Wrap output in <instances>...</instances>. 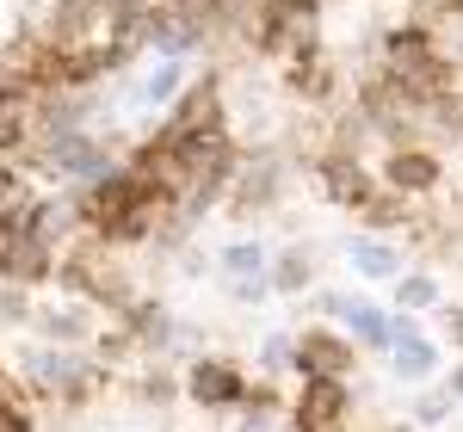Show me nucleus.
<instances>
[{
	"label": "nucleus",
	"instance_id": "nucleus-5",
	"mask_svg": "<svg viewBox=\"0 0 463 432\" xmlns=\"http://www.w3.org/2000/svg\"><path fill=\"white\" fill-rule=\"evenodd\" d=\"M346 420H353V383L303 377V390L290 401V427L297 432H346Z\"/></svg>",
	"mask_w": 463,
	"mask_h": 432
},
{
	"label": "nucleus",
	"instance_id": "nucleus-26",
	"mask_svg": "<svg viewBox=\"0 0 463 432\" xmlns=\"http://www.w3.org/2000/svg\"><path fill=\"white\" fill-rule=\"evenodd\" d=\"M451 408H458V401L445 396V390H432V396H420V401H414V427H439V420H445Z\"/></svg>",
	"mask_w": 463,
	"mask_h": 432
},
{
	"label": "nucleus",
	"instance_id": "nucleus-12",
	"mask_svg": "<svg viewBox=\"0 0 463 432\" xmlns=\"http://www.w3.org/2000/svg\"><path fill=\"white\" fill-rule=\"evenodd\" d=\"M266 278H272V296H309L321 278V253L309 241H290L266 259Z\"/></svg>",
	"mask_w": 463,
	"mask_h": 432
},
{
	"label": "nucleus",
	"instance_id": "nucleus-20",
	"mask_svg": "<svg viewBox=\"0 0 463 432\" xmlns=\"http://www.w3.org/2000/svg\"><path fill=\"white\" fill-rule=\"evenodd\" d=\"M32 322H37V296L25 285L0 278V327H32Z\"/></svg>",
	"mask_w": 463,
	"mask_h": 432
},
{
	"label": "nucleus",
	"instance_id": "nucleus-28",
	"mask_svg": "<svg viewBox=\"0 0 463 432\" xmlns=\"http://www.w3.org/2000/svg\"><path fill=\"white\" fill-rule=\"evenodd\" d=\"M229 290H235V303H266L272 296V278L260 272V278H241V285H229Z\"/></svg>",
	"mask_w": 463,
	"mask_h": 432
},
{
	"label": "nucleus",
	"instance_id": "nucleus-33",
	"mask_svg": "<svg viewBox=\"0 0 463 432\" xmlns=\"http://www.w3.org/2000/svg\"><path fill=\"white\" fill-rule=\"evenodd\" d=\"M383 432H414V427H383Z\"/></svg>",
	"mask_w": 463,
	"mask_h": 432
},
{
	"label": "nucleus",
	"instance_id": "nucleus-9",
	"mask_svg": "<svg viewBox=\"0 0 463 432\" xmlns=\"http://www.w3.org/2000/svg\"><path fill=\"white\" fill-rule=\"evenodd\" d=\"M32 327L43 333V346H62V352H87V346L99 340V309H93V303H74V296H62V303H43Z\"/></svg>",
	"mask_w": 463,
	"mask_h": 432
},
{
	"label": "nucleus",
	"instance_id": "nucleus-16",
	"mask_svg": "<svg viewBox=\"0 0 463 432\" xmlns=\"http://www.w3.org/2000/svg\"><path fill=\"white\" fill-rule=\"evenodd\" d=\"M266 259H272V253L260 248V241H229V248H216L211 266L229 278V285H241V278H260V272H266Z\"/></svg>",
	"mask_w": 463,
	"mask_h": 432
},
{
	"label": "nucleus",
	"instance_id": "nucleus-13",
	"mask_svg": "<svg viewBox=\"0 0 463 432\" xmlns=\"http://www.w3.org/2000/svg\"><path fill=\"white\" fill-rule=\"evenodd\" d=\"M285 87L303 99V106H327V99H334V62L321 56V43L285 56Z\"/></svg>",
	"mask_w": 463,
	"mask_h": 432
},
{
	"label": "nucleus",
	"instance_id": "nucleus-2",
	"mask_svg": "<svg viewBox=\"0 0 463 432\" xmlns=\"http://www.w3.org/2000/svg\"><path fill=\"white\" fill-rule=\"evenodd\" d=\"M229 130V99H222V74H204V80H185V93L174 99L167 124L155 130L161 143H198V136H222Z\"/></svg>",
	"mask_w": 463,
	"mask_h": 432
},
{
	"label": "nucleus",
	"instance_id": "nucleus-4",
	"mask_svg": "<svg viewBox=\"0 0 463 432\" xmlns=\"http://www.w3.org/2000/svg\"><path fill=\"white\" fill-rule=\"evenodd\" d=\"M279 192H285V161L279 155H266V148H253L235 161V180H229V211L235 216H266L279 204Z\"/></svg>",
	"mask_w": 463,
	"mask_h": 432
},
{
	"label": "nucleus",
	"instance_id": "nucleus-6",
	"mask_svg": "<svg viewBox=\"0 0 463 432\" xmlns=\"http://www.w3.org/2000/svg\"><path fill=\"white\" fill-rule=\"evenodd\" d=\"M309 174H316L321 198H327V204H340V211H364V204L383 192V180H371V167H364V161H353V155H327V148L309 161Z\"/></svg>",
	"mask_w": 463,
	"mask_h": 432
},
{
	"label": "nucleus",
	"instance_id": "nucleus-22",
	"mask_svg": "<svg viewBox=\"0 0 463 432\" xmlns=\"http://www.w3.org/2000/svg\"><path fill=\"white\" fill-rule=\"evenodd\" d=\"M241 414H248V420H272V414H279V383L253 377V383H248V396H241Z\"/></svg>",
	"mask_w": 463,
	"mask_h": 432
},
{
	"label": "nucleus",
	"instance_id": "nucleus-17",
	"mask_svg": "<svg viewBox=\"0 0 463 432\" xmlns=\"http://www.w3.org/2000/svg\"><path fill=\"white\" fill-rule=\"evenodd\" d=\"M414 309H439V278L432 272H402L395 278V315H414Z\"/></svg>",
	"mask_w": 463,
	"mask_h": 432
},
{
	"label": "nucleus",
	"instance_id": "nucleus-1",
	"mask_svg": "<svg viewBox=\"0 0 463 432\" xmlns=\"http://www.w3.org/2000/svg\"><path fill=\"white\" fill-rule=\"evenodd\" d=\"M56 285L74 303H93L99 315H124L137 303V285L124 272V253L111 248V241H99V235H80V241H69V248L56 253Z\"/></svg>",
	"mask_w": 463,
	"mask_h": 432
},
{
	"label": "nucleus",
	"instance_id": "nucleus-23",
	"mask_svg": "<svg viewBox=\"0 0 463 432\" xmlns=\"http://www.w3.org/2000/svg\"><path fill=\"white\" fill-rule=\"evenodd\" d=\"M0 432H43L32 414H25V396H19V383H13V390H0Z\"/></svg>",
	"mask_w": 463,
	"mask_h": 432
},
{
	"label": "nucleus",
	"instance_id": "nucleus-8",
	"mask_svg": "<svg viewBox=\"0 0 463 432\" xmlns=\"http://www.w3.org/2000/svg\"><path fill=\"white\" fill-rule=\"evenodd\" d=\"M0 278L6 285H50L56 278V248H43L32 229H0Z\"/></svg>",
	"mask_w": 463,
	"mask_h": 432
},
{
	"label": "nucleus",
	"instance_id": "nucleus-32",
	"mask_svg": "<svg viewBox=\"0 0 463 432\" xmlns=\"http://www.w3.org/2000/svg\"><path fill=\"white\" fill-rule=\"evenodd\" d=\"M0 390H13V377H6V364H0Z\"/></svg>",
	"mask_w": 463,
	"mask_h": 432
},
{
	"label": "nucleus",
	"instance_id": "nucleus-24",
	"mask_svg": "<svg viewBox=\"0 0 463 432\" xmlns=\"http://www.w3.org/2000/svg\"><path fill=\"white\" fill-rule=\"evenodd\" d=\"M432 117H439V124H445V130H451V136H463V87H451V93H439V99H432Z\"/></svg>",
	"mask_w": 463,
	"mask_h": 432
},
{
	"label": "nucleus",
	"instance_id": "nucleus-27",
	"mask_svg": "<svg viewBox=\"0 0 463 432\" xmlns=\"http://www.w3.org/2000/svg\"><path fill=\"white\" fill-rule=\"evenodd\" d=\"M346 303H353L346 290H321V296H316V309H321V327H327V322H346Z\"/></svg>",
	"mask_w": 463,
	"mask_h": 432
},
{
	"label": "nucleus",
	"instance_id": "nucleus-21",
	"mask_svg": "<svg viewBox=\"0 0 463 432\" xmlns=\"http://www.w3.org/2000/svg\"><path fill=\"white\" fill-rule=\"evenodd\" d=\"M364 229H402L408 222V198H395V192H377L371 204H364Z\"/></svg>",
	"mask_w": 463,
	"mask_h": 432
},
{
	"label": "nucleus",
	"instance_id": "nucleus-11",
	"mask_svg": "<svg viewBox=\"0 0 463 432\" xmlns=\"http://www.w3.org/2000/svg\"><path fill=\"white\" fill-rule=\"evenodd\" d=\"M390 371H395V383H432V371H439V346L414 327V315H395Z\"/></svg>",
	"mask_w": 463,
	"mask_h": 432
},
{
	"label": "nucleus",
	"instance_id": "nucleus-10",
	"mask_svg": "<svg viewBox=\"0 0 463 432\" xmlns=\"http://www.w3.org/2000/svg\"><path fill=\"white\" fill-rule=\"evenodd\" d=\"M383 192H395V198H427V192H439V155L432 148H395L390 161H383Z\"/></svg>",
	"mask_w": 463,
	"mask_h": 432
},
{
	"label": "nucleus",
	"instance_id": "nucleus-15",
	"mask_svg": "<svg viewBox=\"0 0 463 432\" xmlns=\"http://www.w3.org/2000/svg\"><path fill=\"white\" fill-rule=\"evenodd\" d=\"M346 266H353L358 278H390V285L408 272L402 248H395V241H383V235H358V241H346Z\"/></svg>",
	"mask_w": 463,
	"mask_h": 432
},
{
	"label": "nucleus",
	"instance_id": "nucleus-25",
	"mask_svg": "<svg viewBox=\"0 0 463 432\" xmlns=\"http://www.w3.org/2000/svg\"><path fill=\"white\" fill-rule=\"evenodd\" d=\"M260 364H266V371H279V364H290V371H297V340L266 333V340H260Z\"/></svg>",
	"mask_w": 463,
	"mask_h": 432
},
{
	"label": "nucleus",
	"instance_id": "nucleus-29",
	"mask_svg": "<svg viewBox=\"0 0 463 432\" xmlns=\"http://www.w3.org/2000/svg\"><path fill=\"white\" fill-rule=\"evenodd\" d=\"M439 322H445V340L463 346V309H458V303H445V309H439Z\"/></svg>",
	"mask_w": 463,
	"mask_h": 432
},
{
	"label": "nucleus",
	"instance_id": "nucleus-3",
	"mask_svg": "<svg viewBox=\"0 0 463 432\" xmlns=\"http://www.w3.org/2000/svg\"><path fill=\"white\" fill-rule=\"evenodd\" d=\"M248 371L235 359H216V352H204V359L185 364V377H179V390H185V401H198L204 414H222V408H241V396H248Z\"/></svg>",
	"mask_w": 463,
	"mask_h": 432
},
{
	"label": "nucleus",
	"instance_id": "nucleus-7",
	"mask_svg": "<svg viewBox=\"0 0 463 432\" xmlns=\"http://www.w3.org/2000/svg\"><path fill=\"white\" fill-rule=\"evenodd\" d=\"M358 371V346L340 333V327H303L297 333V377H334V383H346Z\"/></svg>",
	"mask_w": 463,
	"mask_h": 432
},
{
	"label": "nucleus",
	"instance_id": "nucleus-31",
	"mask_svg": "<svg viewBox=\"0 0 463 432\" xmlns=\"http://www.w3.org/2000/svg\"><path fill=\"white\" fill-rule=\"evenodd\" d=\"M235 432H279V427H272V420H241Z\"/></svg>",
	"mask_w": 463,
	"mask_h": 432
},
{
	"label": "nucleus",
	"instance_id": "nucleus-14",
	"mask_svg": "<svg viewBox=\"0 0 463 432\" xmlns=\"http://www.w3.org/2000/svg\"><path fill=\"white\" fill-rule=\"evenodd\" d=\"M340 333L353 340L358 352H390V346H395V315L383 309V303H371V296H353Z\"/></svg>",
	"mask_w": 463,
	"mask_h": 432
},
{
	"label": "nucleus",
	"instance_id": "nucleus-19",
	"mask_svg": "<svg viewBox=\"0 0 463 432\" xmlns=\"http://www.w3.org/2000/svg\"><path fill=\"white\" fill-rule=\"evenodd\" d=\"M179 93H185V62H161L143 80V106H174Z\"/></svg>",
	"mask_w": 463,
	"mask_h": 432
},
{
	"label": "nucleus",
	"instance_id": "nucleus-18",
	"mask_svg": "<svg viewBox=\"0 0 463 432\" xmlns=\"http://www.w3.org/2000/svg\"><path fill=\"white\" fill-rule=\"evenodd\" d=\"M130 396L143 401V408H167V401L179 396V377H174V371H167V364H161V359H155V364H148V371H143V377L130 383Z\"/></svg>",
	"mask_w": 463,
	"mask_h": 432
},
{
	"label": "nucleus",
	"instance_id": "nucleus-30",
	"mask_svg": "<svg viewBox=\"0 0 463 432\" xmlns=\"http://www.w3.org/2000/svg\"><path fill=\"white\" fill-rule=\"evenodd\" d=\"M445 396H451V401H463V364L451 371V377H445Z\"/></svg>",
	"mask_w": 463,
	"mask_h": 432
}]
</instances>
